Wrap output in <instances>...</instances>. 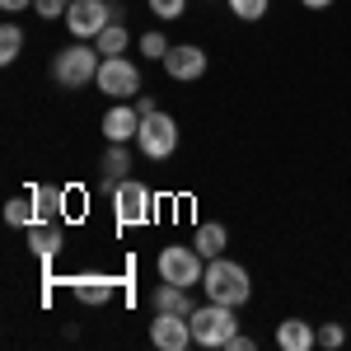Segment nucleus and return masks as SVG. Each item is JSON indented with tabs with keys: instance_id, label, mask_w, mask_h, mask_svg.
I'll use <instances>...</instances> for the list:
<instances>
[{
	"instance_id": "obj_1",
	"label": "nucleus",
	"mask_w": 351,
	"mask_h": 351,
	"mask_svg": "<svg viewBox=\"0 0 351 351\" xmlns=\"http://www.w3.org/2000/svg\"><path fill=\"white\" fill-rule=\"evenodd\" d=\"M99 66H104V52L99 47H89L84 38H75L71 47H61L52 56V80L61 89H84V84L99 80Z\"/></svg>"
},
{
	"instance_id": "obj_2",
	"label": "nucleus",
	"mask_w": 351,
	"mask_h": 351,
	"mask_svg": "<svg viewBox=\"0 0 351 351\" xmlns=\"http://www.w3.org/2000/svg\"><path fill=\"white\" fill-rule=\"evenodd\" d=\"M202 291L206 300H220V304H248L253 295V276L239 267V263H230V258H211L206 263V276H202Z\"/></svg>"
},
{
	"instance_id": "obj_3",
	"label": "nucleus",
	"mask_w": 351,
	"mask_h": 351,
	"mask_svg": "<svg viewBox=\"0 0 351 351\" xmlns=\"http://www.w3.org/2000/svg\"><path fill=\"white\" fill-rule=\"evenodd\" d=\"M188 324H192V342L197 347H230V337L239 332V314H234V304L211 300V304L192 309Z\"/></svg>"
},
{
	"instance_id": "obj_4",
	"label": "nucleus",
	"mask_w": 351,
	"mask_h": 351,
	"mask_svg": "<svg viewBox=\"0 0 351 351\" xmlns=\"http://www.w3.org/2000/svg\"><path fill=\"white\" fill-rule=\"evenodd\" d=\"M155 267H160V281H173V286H202V276H206V258L197 253V248H178V243H169L160 248V258H155Z\"/></svg>"
},
{
	"instance_id": "obj_5",
	"label": "nucleus",
	"mask_w": 351,
	"mask_h": 351,
	"mask_svg": "<svg viewBox=\"0 0 351 351\" xmlns=\"http://www.w3.org/2000/svg\"><path fill=\"white\" fill-rule=\"evenodd\" d=\"M136 145H141V155H145V160L164 164L173 150H178V122H173L169 112H150V117H141Z\"/></svg>"
},
{
	"instance_id": "obj_6",
	"label": "nucleus",
	"mask_w": 351,
	"mask_h": 351,
	"mask_svg": "<svg viewBox=\"0 0 351 351\" xmlns=\"http://www.w3.org/2000/svg\"><path fill=\"white\" fill-rule=\"evenodd\" d=\"M94 89H104L108 99H122V104H127V99H136L145 84H141V71H136V61H127V52H122V56H104Z\"/></svg>"
},
{
	"instance_id": "obj_7",
	"label": "nucleus",
	"mask_w": 351,
	"mask_h": 351,
	"mask_svg": "<svg viewBox=\"0 0 351 351\" xmlns=\"http://www.w3.org/2000/svg\"><path fill=\"white\" fill-rule=\"evenodd\" d=\"M112 211H117V225H145L155 216V192L145 188L141 178H127L112 192Z\"/></svg>"
},
{
	"instance_id": "obj_8",
	"label": "nucleus",
	"mask_w": 351,
	"mask_h": 351,
	"mask_svg": "<svg viewBox=\"0 0 351 351\" xmlns=\"http://www.w3.org/2000/svg\"><path fill=\"white\" fill-rule=\"evenodd\" d=\"M117 19V10H112L108 0H71V10H66V28H71V38H99L104 28Z\"/></svg>"
},
{
	"instance_id": "obj_9",
	"label": "nucleus",
	"mask_w": 351,
	"mask_h": 351,
	"mask_svg": "<svg viewBox=\"0 0 351 351\" xmlns=\"http://www.w3.org/2000/svg\"><path fill=\"white\" fill-rule=\"evenodd\" d=\"M164 75L169 80H202L206 75V52L197 43H173L164 52Z\"/></svg>"
},
{
	"instance_id": "obj_10",
	"label": "nucleus",
	"mask_w": 351,
	"mask_h": 351,
	"mask_svg": "<svg viewBox=\"0 0 351 351\" xmlns=\"http://www.w3.org/2000/svg\"><path fill=\"white\" fill-rule=\"evenodd\" d=\"M150 342L160 351H188V342H192L188 314H155L150 319Z\"/></svg>"
},
{
	"instance_id": "obj_11",
	"label": "nucleus",
	"mask_w": 351,
	"mask_h": 351,
	"mask_svg": "<svg viewBox=\"0 0 351 351\" xmlns=\"http://www.w3.org/2000/svg\"><path fill=\"white\" fill-rule=\"evenodd\" d=\"M136 132H141V112H136V104H112L108 112H104V136L108 141H117V145H127V141H136Z\"/></svg>"
},
{
	"instance_id": "obj_12",
	"label": "nucleus",
	"mask_w": 351,
	"mask_h": 351,
	"mask_svg": "<svg viewBox=\"0 0 351 351\" xmlns=\"http://www.w3.org/2000/svg\"><path fill=\"white\" fill-rule=\"evenodd\" d=\"M71 295L89 304V309H99V304H108L112 300V276H99V271H80V276H71Z\"/></svg>"
},
{
	"instance_id": "obj_13",
	"label": "nucleus",
	"mask_w": 351,
	"mask_h": 351,
	"mask_svg": "<svg viewBox=\"0 0 351 351\" xmlns=\"http://www.w3.org/2000/svg\"><path fill=\"white\" fill-rule=\"evenodd\" d=\"M28 248H33L43 263H52L56 253L66 248V234L56 230V220H33V225H28Z\"/></svg>"
},
{
	"instance_id": "obj_14",
	"label": "nucleus",
	"mask_w": 351,
	"mask_h": 351,
	"mask_svg": "<svg viewBox=\"0 0 351 351\" xmlns=\"http://www.w3.org/2000/svg\"><path fill=\"white\" fill-rule=\"evenodd\" d=\"M127 169H132V155H127V145H117V141H108V150H104V169H99V183H104V192H117V183H127Z\"/></svg>"
},
{
	"instance_id": "obj_15",
	"label": "nucleus",
	"mask_w": 351,
	"mask_h": 351,
	"mask_svg": "<svg viewBox=\"0 0 351 351\" xmlns=\"http://www.w3.org/2000/svg\"><path fill=\"white\" fill-rule=\"evenodd\" d=\"M276 347L281 351H314L319 347V328H309L304 319H286L276 328Z\"/></svg>"
},
{
	"instance_id": "obj_16",
	"label": "nucleus",
	"mask_w": 351,
	"mask_h": 351,
	"mask_svg": "<svg viewBox=\"0 0 351 351\" xmlns=\"http://www.w3.org/2000/svg\"><path fill=\"white\" fill-rule=\"evenodd\" d=\"M155 314H192V295L188 286H173V281H160V291L150 295Z\"/></svg>"
},
{
	"instance_id": "obj_17",
	"label": "nucleus",
	"mask_w": 351,
	"mask_h": 351,
	"mask_svg": "<svg viewBox=\"0 0 351 351\" xmlns=\"http://www.w3.org/2000/svg\"><path fill=\"white\" fill-rule=\"evenodd\" d=\"M225 243H230V234H225V225H197V234H192V248L211 263V258H225Z\"/></svg>"
},
{
	"instance_id": "obj_18",
	"label": "nucleus",
	"mask_w": 351,
	"mask_h": 351,
	"mask_svg": "<svg viewBox=\"0 0 351 351\" xmlns=\"http://www.w3.org/2000/svg\"><path fill=\"white\" fill-rule=\"evenodd\" d=\"M28 197H33V206H38V220H56L61 211H66V192L47 188V183H38V188H28Z\"/></svg>"
},
{
	"instance_id": "obj_19",
	"label": "nucleus",
	"mask_w": 351,
	"mask_h": 351,
	"mask_svg": "<svg viewBox=\"0 0 351 351\" xmlns=\"http://www.w3.org/2000/svg\"><path fill=\"white\" fill-rule=\"evenodd\" d=\"M94 47H99L104 56H122L127 47H132V33H127V24H122V19H112V24L94 38Z\"/></svg>"
},
{
	"instance_id": "obj_20",
	"label": "nucleus",
	"mask_w": 351,
	"mask_h": 351,
	"mask_svg": "<svg viewBox=\"0 0 351 351\" xmlns=\"http://www.w3.org/2000/svg\"><path fill=\"white\" fill-rule=\"evenodd\" d=\"M38 220V206H33V197H10L5 202V225H14V230H28Z\"/></svg>"
},
{
	"instance_id": "obj_21",
	"label": "nucleus",
	"mask_w": 351,
	"mask_h": 351,
	"mask_svg": "<svg viewBox=\"0 0 351 351\" xmlns=\"http://www.w3.org/2000/svg\"><path fill=\"white\" fill-rule=\"evenodd\" d=\"M19 52H24V28L5 24V28H0V61L10 66V61H19Z\"/></svg>"
},
{
	"instance_id": "obj_22",
	"label": "nucleus",
	"mask_w": 351,
	"mask_h": 351,
	"mask_svg": "<svg viewBox=\"0 0 351 351\" xmlns=\"http://www.w3.org/2000/svg\"><path fill=\"white\" fill-rule=\"evenodd\" d=\"M267 10H271V0H230V14L243 19V24H258Z\"/></svg>"
},
{
	"instance_id": "obj_23",
	"label": "nucleus",
	"mask_w": 351,
	"mask_h": 351,
	"mask_svg": "<svg viewBox=\"0 0 351 351\" xmlns=\"http://www.w3.org/2000/svg\"><path fill=\"white\" fill-rule=\"evenodd\" d=\"M145 5H150V14H155V19H164V24L188 14V0H145Z\"/></svg>"
},
{
	"instance_id": "obj_24",
	"label": "nucleus",
	"mask_w": 351,
	"mask_h": 351,
	"mask_svg": "<svg viewBox=\"0 0 351 351\" xmlns=\"http://www.w3.org/2000/svg\"><path fill=\"white\" fill-rule=\"evenodd\" d=\"M173 43L164 38V33H141V56H150V61H164V52H169Z\"/></svg>"
},
{
	"instance_id": "obj_25",
	"label": "nucleus",
	"mask_w": 351,
	"mask_h": 351,
	"mask_svg": "<svg viewBox=\"0 0 351 351\" xmlns=\"http://www.w3.org/2000/svg\"><path fill=\"white\" fill-rule=\"evenodd\" d=\"M66 10H71V0H33V14L47 19V24L52 19H66Z\"/></svg>"
},
{
	"instance_id": "obj_26",
	"label": "nucleus",
	"mask_w": 351,
	"mask_h": 351,
	"mask_svg": "<svg viewBox=\"0 0 351 351\" xmlns=\"http://www.w3.org/2000/svg\"><path fill=\"white\" fill-rule=\"evenodd\" d=\"M347 342V328L342 324H324L319 328V347H342Z\"/></svg>"
},
{
	"instance_id": "obj_27",
	"label": "nucleus",
	"mask_w": 351,
	"mask_h": 351,
	"mask_svg": "<svg viewBox=\"0 0 351 351\" xmlns=\"http://www.w3.org/2000/svg\"><path fill=\"white\" fill-rule=\"evenodd\" d=\"M136 112H141V117H150V112H160V108H155V99H150V94H141V99H136Z\"/></svg>"
},
{
	"instance_id": "obj_28",
	"label": "nucleus",
	"mask_w": 351,
	"mask_h": 351,
	"mask_svg": "<svg viewBox=\"0 0 351 351\" xmlns=\"http://www.w3.org/2000/svg\"><path fill=\"white\" fill-rule=\"evenodd\" d=\"M28 5H33V0H0V10H5V14H19V10H28Z\"/></svg>"
},
{
	"instance_id": "obj_29",
	"label": "nucleus",
	"mask_w": 351,
	"mask_h": 351,
	"mask_svg": "<svg viewBox=\"0 0 351 351\" xmlns=\"http://www.w3.org/2000/svg\"><path fill=\"white\" fill-rule=\"evenodd\" d=\"M230 351H253V342H248L243 332H234V337H230Z\"/></svg>"
},
{
	"instance_id": "obj_30",
	"label": "nucleus",
	"mask_w": 351,
	"mask_h": 351,
	"mask_svg": "<svg viewBox=\"0 0 351 351\" xmlns=\"http://www.w3.org/2000/svg\"><path fill=\"white\" fill-rule=\"evenodd\" d=\"M304 10H332V0H300Z\"/></svg>"
}]
</instances>
